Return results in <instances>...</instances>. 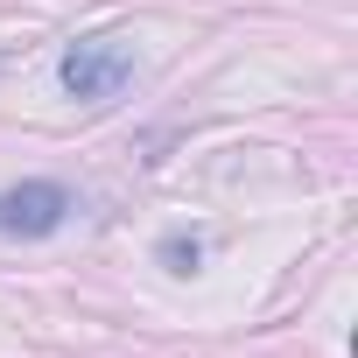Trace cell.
I'll return each mask as SVG.
<instances>
[{"label": "cell", "instance_id": "1", "mask_svg": "<svg viewBox=\"0 0 358 358\" xmlns=\"http://www.w3.org/2000/svg\"><path fill=\"white\" fill-rule=\"evenodd\" d=\"M57 78H64L71 99H85V106H113V99L127 92V78H134V43H127V36H85V43L64 50Z\"/></svg>", "mask_w": 358, "mask_h": 358}, {"label": "cell", "instance_id": "2", "mask_svg": "<svg viewBox=\"0 0 358 358\" xmlns=\"http://www.w3.org/2000/svg\"><path fill=\"white\" fill-rule=\"evenodd\" d=\"M71 211H78V197L64 183H43V176H36V183H8V190H0V232H8V239H50Z\"/></svg>", "mask_w": 358, "mask_h": 358}]
</instances>
